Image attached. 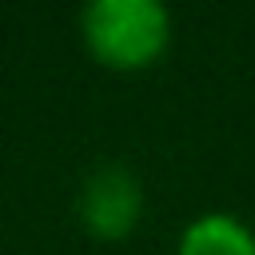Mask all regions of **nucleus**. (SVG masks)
Here are the masks:
<instances>
[{
    "label": "nucleus",
    "mask_w": 255,
    "mask_h": 255,
    "mask_svg": "<svg viewBox=\"0 0 255 255\" xmlns=\"http://www.w3.org/2000/svg\"><path fill=\"white\" fill-rule=\"evenodd\" d=\"M88 52L112 72L151 68L171 44V16L159 0H96L80 12Z\"/></svg>",
    "instance_id": "nucleus-1"
},
{
    "label": "nucleus",
    "mask_w": 255,
    "mask_h": 255,
    "mask_svg": "<svg viewBox=\"0 0 255 255\" xmlns=\"http://www.w3.org/2000/svg\"><path fill=\"white\" fill-rule=\"evenodd\" d=\"M76 215H80L88 235H96V239H124V235L135 231V223L143 215V187H139V179L128 167L104 163V167H96L80 183Z\"/></svg>",
    "instance_id": "nucleus-2"
},
{
    "label": "nucleus",
    "mask_w": 255,
    "mask_h": 255,
    "mask_svg": "<svg viewBox=\"0 0 255 255\" xmlns=\"http://www.w3.org/2000/svg\"><path fill=\"white\" fill-rule=\"evenodd\" d=\"M175 255H255V235L239 215L207 211L183 227Z\"/></svg>",
    "instance_id": "nucleus-3"
}]
</instances>
